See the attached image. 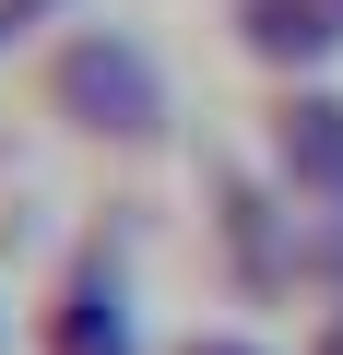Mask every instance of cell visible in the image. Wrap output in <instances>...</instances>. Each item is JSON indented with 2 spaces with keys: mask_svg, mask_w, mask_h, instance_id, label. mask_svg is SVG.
<instances>
[{
  "mask_svg": "<svg viewBox=\"0 0 343 355\" xmlns=\"http://www.w3.org/2000/svg\"><path fill=\"white\" fill-rule=\"evenodd\" d=\"M190 355H237V343H190Z\"/></svg>",
  "mask_w": 343,
  "mask_h": 355,
  "instance_id": "3",
  "label": "cell"
},
{
  "mask_svg": "<svg viewBox=\"0 0 343 355\" xmlns=\"http://www.w3.org/2000/svg\"><path fill=\"white\" fill-rule=\"evenodd\" d=\"M308 130H284V154L308 166V178H343V107H296Z\"/></svg>",
  "mask_w": 343,
  "mask_h": 355,
  "instance_id": "2",
  "label": "cell"
},
{
  "mask_svg": "<svg viewBox=\"0 0 343 355\" xmlns=\"http://www.w3.org/2000/svg\"><path fill=\"white\" fill-rule=\"evenodd\" d=\"M331 355H343V331H331Z\"/></svg>",
  "mask_w": 343,
  "mask_h": 355,
  "instance_id": "4",
  "label": "cell"
},
{
  "mask_svg": "<svg viewBox=\"0 0 343 355\" xmlns=\"http://www.w3.org/2000/svg\"><path fill=\"white\" fill-rule=\"evenodd\" d=\"M71 107H118V130L154 119V71L130 48H71Z\"/></svg>",
  "mask_w": 343,
  "mask_h": 355,
  "instance_id": "1",
  "label": "cell"
}]
</instances>
